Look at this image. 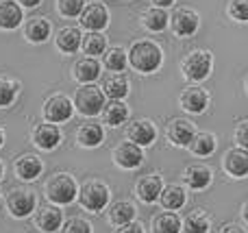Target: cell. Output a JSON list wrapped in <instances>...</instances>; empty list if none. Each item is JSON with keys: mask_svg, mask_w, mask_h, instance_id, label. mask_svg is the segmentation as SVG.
<instances>
[{"mask_svg": "<svg viewBox=\"0 0 248 233\" xmlns=\"http://www.w3.org/2000/svg\"><path fill=\"white\" fill-rule=\"evenodd\" d=\"M211 177H214V174H211L209 166H202V164L189 166L183 174L185 183H187L192 190H205V187L211 183Z\"/></svg>", "mask_w": 248, "mask_h": 233, "instance_id": "obj_23", "label": "cell"}, {"mask_svg": "<svg viewBox=\"0 0 248 233\" xmlns=\"http://www.w3.org/2000/svg\"><path fill=\"white\" fill-rule=\"evenodd\" d=\"M48 201H52L55 205H70L78 196V186L72 179V174L68 172H57L44 186Z\"/></svg>", "mask_w": 248, "mask_h": 233, "instance_id": "obj_2", "label": "cell"}, {"mask_svg": "<svg viewBox=\"0 0 248 233\" xmlns=\"http://www.w3.org/2000/svg\"><path fill=\"white\" fill-rule=\"evenodd\" d=\"M77 140H78V144H81V146L96 148V146H100V144H103L105 131H103V126H100L98 122H85V124L78 126Z\"/></svg>", "mask_w": 248, "mask_h": 233, "instance_id": "obj_19", "label": "cell"}, {"mask_svg": "<svg viewBox=\"0 0 248 233\" xmlns=\"http://www.w3.org/2000/svg\"><path fill=\"white\" fill-rule=\"evenodd\" d=\"M22 4H24V7H29V9H33V7H37L39 2H42V0H20Z\"/></svg>", "mask_w": 248, "mask_h": 233, "instance_id": "obj_42", "label": "cell"}, {"mask_svg": "<svg viewBox=\"0 0 248 233\" xmlns=\"http://www.w3.org/2000/svg\"><path fill=\"white\" fill-rule=\"evenodd\" d=\"M242 216H244V220L248 222V201L244 203V207H242Z\"/></svg>", "mask_w": 248, "mask_h": 233, "instance_id": "obj_44", "label": "cell"}, {"mask_svg": "<svg viewBox=\"0 0 248 233\" xmlns=\"http://www.w3.org/2000/svg\"><path fill=\"white\" fill-rule=\"evenodd\" d=\"M83 50H85V55H90L92 59L103 55V52L107 50V37H105L103 33L85 35V37H83Z\"/></svg>", "mask_w": 248, "mask_h": 233, "instance_id": "obj_33", "label": "cell"}, {"mask_svg": "<svg viewBox=\"0 0 248 233\" xmlns=\"http://www.w3.org/2000/svg\"><path fill=\"white\" fill-rule=\"evenodd\" d=\"M183 231V222L174 212H163L155 216L153 220V233H181Z\"/></svg>", "mask_w": 248, "mask_h": 233, "instance_id": "obj_29", "label": "cell"}, {"mask_svg": "<svg viewBox=\"0 0 248 233\" xmlns=\"http://www.w3.org/2000/svg\"><path fill=\"white\" fill-rule=\"evenodd\" d=\"M33 142L37 148H42V151H52V148L59 146L61 142V131L57 124H52V122H44V124H39L37 129L33 131Z\"/></svg>", "mask_w": 248, "mask_h": 233, "instance_id": "obj_14", "label": "cell"}, {"mask_svg": "<svg viewBox=\"0 0 248 233\" xmlns=\"http://www.w3.org/2000/svg\"><path fill=\"white\" fill-rule=\"evenodd\" d=\"M44 164L37 155L29 153V155H22L20 159L16 161V174L22 179V181H35V179L42 174Z\"/></svg>", "mask_w": 248, "mask_h": 233, "instance_id": "obj_18", "label": "cell"}, {"mask_svg": "<svg viewBox=\"0 0 248 233\" xmlns=\"http://www.w3.org/2000/svg\"><path fill=\"white\" fill-rule=\"evenodd\" d=\"M135 214H137V209L131 201H116L109 207V222L113 227H124L135 220Z\"/></svg>", "mask_w": 248, "mask_h": 233, "instance_id": "obj_20", "label": "cell"}, {"mask_svg": "<svg viewBox=\"0 0 248 233\" xmlns=\"http://www.w3.org/2000/svg\"><path fill=\"white\" fill-rule=\"evenodd\" d=\"M128 118V107L122 100H109L103 109V122L109 126H120Z\"/></svg>", "mask_w": 248, "mask_h": 233, "instance_id": "obj_26", "label": "cell"}, {"mask_svg": "<svg viewBox=\"0 0 248 233\" xmlns=\"http://www.w3.org/2000/svg\"><path fill=\"white\" fill-rule=\"evenodd\" d=\"M24 35H26V39L33 44L46 42V39L50 37V22L42 16L29 17V22H26V26H24Z\"/></svg>", "mask_w": 248, "mask_h": 233, "instance_id": "obj_22", "label": "cell"}, {"mask_svg": "<svg viewBox=\"0 0 248 233\" xmlns=\"http://www.w3.org/2000/svg\"><path fill=\"white\" fill-rule=\"evenodd\" d=\"M100 77V63L92 57H85V59L77 61L74 65V78L78 83H85V85H92L96 78Z\"/></svg>", "mask_w": 248, "mask_h": 233, "instance_id": "obj_25", "label": "cell"}, {"mask_svg": "<svg viewBox=\"0 0 248 233\" xmlns=\"http://www.w3.org/2000/svg\"><path fill=\"white\" fill-rule=\"evenodd\" d=\"M222 233H246V231L242 229L240 225H227V227L222 229Z\"/></svg>", "mask_w": 248, "mask_h": 233, "instance_id": "obj_41", "label": "cell"}, {"mask_svg": "<svg viewBox=\"0 0 248 233\" xmlns=\"http://www.w3.org/2000/svg\"><path fill=\"white\" fill-rule=\"evenodd\" d=\"M16 83L7 81V78H0V107H9V105L16 100Z\"/></svg>", "mask_w": 248, "mask_h": 233, "instance_id": "obj_37", "label": "cell"}, {"mask_svg": "<svg viewBox=\"0 0 248 233\" xmlns=\"http://www.w3.org/2000/svg\"><path fill=\"white\" fill-rule=\"evenodd\" d=\"M141 24H144V29L150 31V33H159V31H163L168 26V13L159 7L148 9V11L144 13V17H141Z\"/></svg>", "mask_w": 248, "mask_h": 233, "instance_id": "obj_32", "label": "cell"}, {"mask_svg": "<svg viewBox=\"0 0 248 233\" xmlns=\"http://www.w3.org/2000/svg\"><path fill=\"white\" fill-rule=\"evenodd\" d=\"M2 172H4V166H2V161H0V179H2Z\"/></svg>", "mask_w": 248, "mask_h": 233, "instance_id": "obj_46", "label": "cell"}, {"mask_svg": "<svg viewBox=\"0 0 248 233\" xmlns=\"http://www.w3.org/2000/svg\"><path fill=\"white\" fill-rule=\"evenodd\" d=\"M2 142H4V133H2V129H0V146H2Z\"/></svg>", "mask_w": 248, "mask_h": 233, "instance_id": "obj_45", "label": "cell"}, {"mask_svg": "<svg viewBox=\"0 0 248 233\" xmlns=\"http://www.w3.org/2000/svg\"><path fill=\"white\" fill-rule=\"evenodd\" d=\"M163 52L159 48V44L150 42V39H141V42H135L128 50V61L131 65L137 70V72H155V70L161 65Z\"/></svg>", "mask_w": 248, "mask_h": 233, "instance_id": "obj_1", "label": "cell"}, {"mask_svg": "<svg viewBox=\"0 0 248 233\" xmlns=\"http://www.w3.org/2000/svg\"><path fill=\"white\" fill-rule=\"evenodd\" d=\"M103 92H105V96H107L109 100H122L124 96L128 94V81H126V77L120 74V72L109 74V77L105 78V83H103Z\"/></svg>", "mask_w": 248, "mask_h": 233, "instance_id": "obj_24", "label": "cell"}, {"mask_svg": "<svg viewBox=\"0 0 248 233\" xmlns=\"http://www.w3.org/2000/svg\"><path fill=\"white\" fill-rule=\"evenodd\" d=\"M74 105L68 96H50L44 105V116H46L48 122L52 124H59V122H65L72 118Z\"/></svg>", "mask_w": 248, "mask_h": 233, "instance_id": "obj_7", "label": "cell"}, {"mask_svg": "<svg viewBox=\"0 0 248 233\" xmlns=\"http://www.w3.org/2000/svg\"><path fill=\"white\" fill-rule=\"evenodd\" d=\"M105 92L103 87H96V85H83L81 90H77L74 94V107L83 113V116H98L103 113L105 109Z\"/></svg>", "mask_w": 248, "mask_h": 233, "instance_id": "obj_3", "label": "cell"}, {"mask_svg": "<svg viewBox=\"0 0 248 233\" xmlns=\"http://www.w3.org/2000/svg\"><path fill=\"white\" fill-rule=\"evenodd\" d=\"M116 233H144V227L140 225V222H128V225H124V227H118V231Z\"/></svg>", "mask_w": 248, "mask_h": 233, "instance_id": "obj_40", "label": "cell"}, {"mask_svg": "<svg viewBox=\"0 0 248 233\" xmlns=\"http://www.w3.org/2000/svg\"><path fill=\"white\" fill-rule=\"evenodd\" d=\"M35 222L44 233H52V231H59L61 225H63V214H61L59 207L55 205H44L39 207V212L35 214Z\"/></svg>", "mask_w": 248, "mask_h": 233, "instance_id": "obj_15", "label": "cell"}, {"mask_svg": "<svg viewBox=\"0 0 248 233\" xmlns=\"http://www.w3.org/2000/svg\"><path fill=\"white\" fill-rule=\"evenodd\" d=\"M113 161L124 170L140 168L141 161H144L141 146H137V144H133V142H120L113 148Z\"/></svg>", "mask_w": 248, "mask_h": 233, "instance_id": "obj_8", "label": "cell"}, {"mask_svg": "<svg viewBox=\"0 0 248 233\" xmlns=\"http://www.w3.org/2000/svg\"><path fill=\"white\" fill-rule=\"evenodd\" d=\"M159 201H161L163 209H168V212H176V209H181L185 205L187 196H185V190L181 186H166L163 192H161V196H159Z\"/></svg>", "mask_w": 248, "mask_h": 233, "instance_id": "obj_27", "label": "cell"}, {"mask_svg": "<svg viewBox=\"0 0 248 233\" xmlns=\"http://www.w3.org/2000/svg\"><path fill=\"white\" fill-rule=\"evenodd\" d=\"M166 133L174 146H189V142L194 140L196 131H194V124L189 120H185V118H174V120L168 124Z\"/></svg>", "mask_w": 248, "mask_h": 233, "instance_id": "obj_12", "label": "cell"}, {"mask_svg": "<svg viewBox=\"0 0 248 233\" xmlns=\"http://www.w3.org/2000/svg\"><path fill=\"white\" fill-rule=\"evenodd\" d=\"M78 199L81 205L92 214H98L107 207L109 203V187L103 181H87L78 190Z\"/></svg>", "mask_w": 248, "mask_h": 233, "instance_id": "obj_4", "label": "cell"}, {"mask_svg": "<svg viewBox=\"0 0 248 233\" xmlns=\"http://www.w3.org/2000/svg\"><path fill=\"white\" fill-rule=\"evenodd\" d=\"M81 31L78 29H72V26H65V29H61L59 33H57V48H59L61 52H77L78 48H81Z\"/></svg>", "mask_w": 248, "mask_h": 233, "instance_id": "obj_28", "label": "cell"}, {"mask_svg": "<svg viewBox=\"0 0 248 233\" xmlns=\"http://www.w3.org/2000/svg\"><path fill=\"white\" fill-rule=\"evenodd\" d=\"M57 9L65 17H77L85 9V0H57Z\"/></svg>", "mask_w": 248, "mask_h": 233, "instance_id": "obj_35", "label": "cell"}, {"mask_svg": "<svg viewBox=\"0 0 248 233\" xmlns=\"http://www.w3.org/2000/svg\"><path fill=\"white\" fill-rule=\"evenodd\" d=\"M224 170H227L231 177H246L248 174V151L235 146L224 155Z\"/></svg>", "mask_w": 248, "mask_h": 233, "instance_id": "obj_17", "label": "cell"}, {"mask_svg": "<svg viewBox=\"0 0 248 233\" xmlns=\"http://www.w3.org/2000/svg\"><path fill=\"white\" fill-rule=\"evenodd\" d=\"M22 24V7L13 0H0V29L11 31Z\"/></svg>", "mask_w": 248, "mask_h": 233, "instance_id": "obj_21", "label": "cell"}, {"mask_svg": "<svg viewBox=\"0 0 248 233\" xmlns=\"http://www.w3.org/2000/svg\"><path fill=\"white\" fill-rule=\"evenodd\" d=\"M211 229V222L207 218V214L202 209H196L192 212L183 222V231L185 233H209Z\"/></svg>", "mask_w": 248, "mask_h": 233, "instance_id": "obj_31", "label": "cell"}, {"mask_svg": "<svg viewBox=\"0 0 248 233\" xmlns=\"http://www.w3.org/2000/svg\"><path fill=\"white\" fill-rule=\"evenodd\" d=\"M235 142L240 148H244V151H248V120L240 122L235 129Z\"/></svg>", "mask_w": 248, "mask_h": 233, "instance_id": "obj_39", "label": "cell"}, {"mask_svg": "<svg viewBox=\"0 0 248 233\" xmlns=\"http://www.w3.org/2000/svg\"><path fill=\"white\" fill-rule=\"evenodd\" d=\"M153 2H155V4H157V7H159V9H163V7H170V4H172V2H174V0H153Z\"/></svg>", "mask_w": 248, "mask_h": 233, "instance_id": "obj_43", "label": "cell"}, {"mask_svg": "<svg viewBox=\"0 0 248 233\" xmlns=\"http://www.w3.org/2000/svg\"><path fill=\"white\" fill-rule=\"evenodd\" d=\"M37 201L31 190H13L7 196V209L13 218H26L35 212Z\"/></svg>", "mask_w": 248, "mask_h": 233, "instance_id": "obj_6", "label": "cell"}, {"mask_svg": "<svg viewBox=\"0 0 248 233\" xmlns=\"http://www.w3.org/2000/svg\"><path fill=\"white\" fill-rule=\"evenodd\" d=\"M179 100H181V107L189 113H202L209 107V94L202 87H185Z\"/></svg>", "mask_w": 248, "mask_h": 233, "instance_id": "obj_13", "label": "cell"}, {"mask_svg": "<svg viewBox=\"0 0 248 233\" xmlns=\"http://www.w3.org/2000/svg\"><path fill=\"white\" fill-rule=\"evenodd\" d=\"M135 192H137V196H140V201H144V203H155V201H159V196H161V192H163L161 177H159V174H146V177H141Z\"/></svg>", "mask_w": 248, "mask_h": 233, "instance_id": "obj_16", "label": "cell"}, {"mask_svg": "<svg viewBox=\"0 0 248 233\" xmlns=\"http://www.w3.org/2000/svg\"><path fill=\"white\" fill-rule=\"evenodd\" d=\"M189 151H192L194 155H198V157H209L211 153L216 151V138H214V133H207V131H202V133H196V135H194V140L189 142Z\"/></svg>", "mask_w": 248, "mask_h": 233, "instance_id": "obj_30", "label": "cell"}, {"mask_svg": "<svg viewBox=\"0 0 248 233\" xmlns=\"http://www.w3.org/2000/svg\"><path fill=\"white\" fill-rule=\"evenodd\" d=\"M246 87H248V78H246Z\"/></svg>", "mask_w": 248, "mask_h": 233, "instance_id": "obj_47", "label": "cell"}, {"mask_svg": "<svg viewBox=\"0 0 248 233\" xmlns=\"http://www.w3.org/2000/svg\"><path fill=\"white\" fill-rule=\"evenodd\" d=\"M211 52L207 50H192L183 61V74L192 81H202V78L209 77L211 72Z\"/></svg>", "mask_w": 248, "mask_h": 233, "instance_id": "obj_5", "label": "cell"}, {"mask_svg": "<svg viewBox=\"0 0 248 233\" xmlns=\"http://www.w3.org/2000/svg\"><path fill=\"white\" fill-rule=\"evenodd\" d=\"M229 16L233 20L248 22V0H231L229 2Z\"/></svg>", "mask_w": 248, "mask_h": 233, "instance_id": "obj_38", "label": "cell"}, {"mask_svg": "<svg viewBox=\"0 0 248 233\" xmlns=\"http://www.w3.org/2000/svg\"><path fill=\"white\" fill-rule=\"evenodd\" d=\"M170 24H172V31H174L176 35H181V37H189V35H194L198 31V16L196 11H192V9H176L174 16L170 17Z\"/></svg>", "mask_w": 248, "mask_h": 233, "instance_id": "obj_11", "label": "cell"}, {"mask_svg": "<svg viewBox=\"0 0 248 233\" xmlns=\"http://www.w3.org/2000/svg\"><path fill=\"white\" fill-rule=\"evenodd\" d=\"M126 63H128V55L120 46L111 48V50L105 55V65H107L111 72H122V70L126 68Z\"/></svg>", "mask_w": 248, "mask_h": 233, "instance_id": "obj_34", "label": "cell"}, {"mask_svg": "<svg viewBox=\"0 0 248 233\" xmlns=\"http://www.w3.org/2000/svg\"><path fill=\"white\" fill-rule=\"evenodd\" d=\"M61 233H92V225L81 216H74L70 220L63 222V229Z\"/></svg>", "mask_w": 248, "mask_h": 233, "instance_id": "obj_36", "label": "cell"}, {"mask_svg": "<svg viewBox=\"0 0 248 233\" xmlns=\"http://www.w3.org/2000/svg\"><path fill=\"white\" fill-rule=\"evenodd\" d=\"M126 135H128V142L137 144V146H150L157 140V126L150 120H135L128 124Z\"/></svg>", "mask_w": 248, "mask_h": 233, "instance_id": "obj_9", "label": "cell"}, {"mask_svg": "<svg viewBox=\"0 0 248 233\" xmlns=\"http://www.w3.org/2000/svg\"><path fill=\"white\" fill-rule=\"evenodd\" d=\"M81 24L85 29H90L92 33H100L109 24V13L105 9V4H100V2L87 4L81 13Z\"/></svg>", "mask_w": 248, "mask_h": 233, "instance_id": "obj_10", "label": "cell"}]
</instances>
